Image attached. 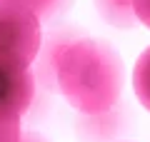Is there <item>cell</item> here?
Here are the masks:
<instances>
[{"mask_svg":"<svg viewBox=\"0 0 150 142\" xmlns=\"http://www.w3.org/2000/svg\"><path fill=\"white\" fill-rule=\"evenodd\" d=\"M35 100V77L30 67L0 65V120H20Z\"/></svg>","mask_w":150,"mask_h":142,"instance_id":"3","label":"cell"},{"mask_svg":"<svg viewBox=\"0 0 150 142\" xmlns=\"http://www.w3.org/2000/svg\"><path fill=\"white\" fill-rule=\"evenodd\" d=\"M75 37H80L75 27H60V30H53L45 40H40V50L30 65V72L35 77V90L40 87L43 92L55 90V65H58L63 50Z\"/></svg>","mask_w":150,"mask_h":142,"instance_id":"4","label":"cell"},{"mask_svg":"<svg viewBox=\"0 0 150 142\" xmlns=\"http://www.w3.org/2000/svg\"><path fill=\"white\" fill-rule=\"evenodd\" d=\"M130 122V107L123 102H115L112 107L95 115H83L75 125L80 142H112L125 132Z\"/></svg>","mask_w":150,"mask_h":142,"instance_id":"5","label":"cell"},{"mask_svg":"<svg viewBox=\"0 0 150 142\" xmlns=\"http://www.w3.org/2000/svg\"><path fill=\"white\" fill-rule=\"evenodd\" d=\"M133 13L138 18V22L150 27V0H133Z\"/></svg>","mask_w":150,"mask_h":142,"instance_id":"10","label":"cell"},{"mask_svg":"<svg viewBox=\"0 0 150 142\" xmlns=\"http://www.w3.org/2000/svg\"><path fill=\"white\" fill-rule=\"evenodd\" d=\"M133 90L140 105L150 112V47H145L133 70Z\"/></svg>","mask_w":150,"mask_h":142,"instance_id":"7","label":"cell"},{"mask_svg":"<svg viewBox=\"0 0 150 142\" xmlns=\"http://www.w3.org/2000/svg\"><path fill=\"white\" fill-rule=\"evenodd\" d=\"M123 87L125 63L118 50L100 37H75L55 65V90L80 115L112 107Z\"/></svg>","mask_w":150,"mask_h":142,"instance_id":"1","label":"cell"},{"mask_svg":"<svg viewBox=\"0 0 150 142\" xmlns=\"http://www.w3.org/2000/svg\"><path fill=\"white\" fill-rule=\"evenodd\" d=\"M40 40V18L25 0H0V65L30 67Z\"/></svg>","mask_w":150,"mask_h":142,"instance_id":"2","label":"cell"},{"mask_svg":"<svg viewBox=\"0 0 150 142\" xmlns=\"http://www.w3.org/2000/svg\"><path fill=\"white\" fill-rule=\"evenodd\" d=\"M25 3L35 10V15L40 18V22H43V20H50V18L63 8L65 0H25Z\"/></svg>","mask_w":150,"mask_h":142,"instance_id":"8","label":"cell"},{"mask_svg":"<svg viewBox=\"0 0 150 142\" xmlns=\"http://www.w3.org/2000/svg\"><path fill=\"white\" fill-rule=\"evenodd\" d=\"M93 3L108 25L123 27V30H130L138 25V18L133 13V0H93Z\"/></svg>","mask_w":150,"mask_h":142,"instance_id":"6","label":"cell"},{"mask_svg":"<svg viewBox=\"0 0 150 142\" xmlns=\"http://www.w3.org/2000/svg\"><path fill=\"white\" fill-rule=\"evenodd\" d=\"M20 132V120H0V142H18Z\"/></svg>","mask_w":150,"mask_h":142,"instance_id":"9","label":"cell"},{"mask_svg":"<svg viewBox=\"0 0 150 142\" xmlns=\"http://www.w3.org/2000/svg\"><path fill=\"white\" fill-rule=\"evenodd\" d=\"M18 142H43V140H40L35 132H20V140Z\"/></svg>","mask_w":150,"mask_h":142,"instance_id":"11","label":"cell"}]
</instances>
